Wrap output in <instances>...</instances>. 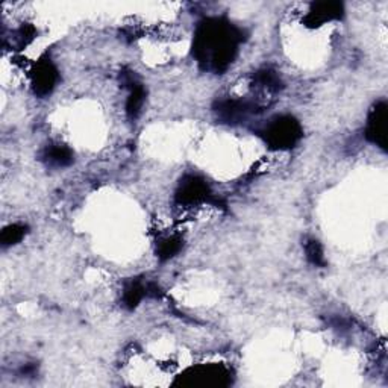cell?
<instances>
[{"label":"cell","mask_w":388,"mask_h":388,"mask_svg":"<svg viewBox=\"0 0 388 388\" xmlns=\"http://www.w3.org/2000/svg\"><path fill=\"white\" fill-rule=\"evenodd\" d=\"M243 30L226 18H205L193 40V55L203 70L222 73L228 69L244 40Z\"/></svg>","instance_id":"1"},{"label":"cell","mask_w":388,"mask_h":388,"mask_svg":"<svg viewBox=\"0 0 388 388\" xmlns=\"http://www.w3.org/2000/svg\"><path fill=\"white\" fill-rule=\"evenodd\" d=\"M302 135H304V131H302L300 123L291 115L276 117L263 131L264 142L273 150H288L295 147L300 142Z\"/></svg>","instance_id":"2"},{"label":"cell","mask_w":388,"mask_h":388,"mask_svg":"<svg viewBox=\"0 0 388 388\" xmlns=\"http://www.w3.org/2000/svg\"><path fill=\"white\" fill-rule=\"evenodd\" d=\"M387 131H388V105L381 101L376 103L367 118V127H365V138L370 143L387 150Z\"/></svg>","instance_id":"3"},{"label":"cell","mask_w":388,"mask_h":388,"mask_svg":"<svg viewBox=\"0 0 388 388\" xmlns=\"http://www.w3.org/2000/svg\"><path fill=\"white\" fill-rule=\"evenodd\" d=\"M30 78H32V89H34V93L38 97H46L53 91V89L57 87L59 74L55 64H53L49 58H42L35 64L34 69H32Z\"/></svg>","instance_id":"4"},{"label":"cell","mask_w":388,"mask_h":388,"mask_svg":"<svg viewBox=\"0 0 388 388\" xmlns=\"http://www.w3.org/2000/svg\"><path fill=\"white\" fill-rule=\"evenodd\" d=\"M212 193L210 186L199 176H187L181 181L176 191V202L179 205H196L210 202Z\"/></svg>","instance_id":"5"},{"label":"cell","mask_w":388,"mask_h":388,"mask_svg":"<svg viewBox=\"0 0 388 388\" xmlns=\"http://www.w3.org/2000/svg\"><path fill=\"white\" fill-rule=\"evenodd\" d=\"M255 105L247 101H239V99H224L217 102L214 111L217 113L219 118L226 123H239L244 118L255 113Z\"/></svg>","instance_id":"6"},{"label":"cell","mask_w":388,"mask_h":388,"mask_svg":"<svg viewBox=\"0 0 388 388\" xmlns=\"http://www.w3.org/2000/svg\"><path fill=\"white\" fill-rule=\"evenodd\" d=\"M344 16V6L340 2H319L312 4L308 16L305 17V25L314 28L320 26L326 21L340 20Z\"/></svg>","instance_id":"7"},{"label":"cell","mask_w":388,"mask_h":388,"mask_svg":"<svg viewBox=\"0 0 388 388\" xmlns=\"http://www.w3.org/2000/svg\"><path fill=\"white\" fill-rule=\"evenodd\" d=\"M125 82L129 85V90H131L126 101V114L131 120H135V118H138V115L143 111V105L146 101V90L143 87V84H139L132 76L126 78Z\"/></svg>","instance_id":"8"},{"label":"cell","mask_w":388,"mask_h":388,"mask_svg":"<svg viewBox=\"0 0 388 388\" xmlns=\"http://www.w3.org/2000/svg\"><path fill=\"white\" fill-rule=\"evenodd\" d=\"M42 161L50 167H67L73 163V152L64 144H50L42 152Z\"/></svg>","instance_id":"9"},{"label":"cell","mask_w":388,"mask_h":388,"mask_svg":"<svg viewBox=\"0 0 388 388\" xmlns=\"http://www.w3.org/2000/svg\"><path fill=\"white\" fill-rule=\"evenodd\" d=\"M146 285L139 279H131L125 284L123 288V305L127 309H135L139 302H142L147 293H146Z\"/></svg>","instance_id":"10"},{"label":"cell","mask_w":388,"mask_h":388,"mask_svg":"<svg viewBox=\"0 0 388 388\" xmlns=\"http://www.w3.org/2000/svg\"><path fill=\"white\" fill-rule=\"evenodd\" d=\"M182 246H184V240H182L181 236L178 235L166 236V239L161 240L156 246V256L161 261L171 260V258L176 256L181 252Z\"/></svg>","instance_id":"11"},{"label":"cell","mask_w":388,"mask_h":388,"mask_svg":"<svg viewBox=\"0 0 388 388\" xmlns=\"http://www.w3.org/2000/svg\"><path fill=\"white\" fill-rule=\"evenodd\" d=\"M253 79H255L256 87L264 89L267 91H278L283 87V82H281V78H279V74L270 69L256 72Z\"/></svg>","instance_id":"12"},{"label":"cell","mask_w":388,"mask_h":388,"mask_svg":"<svg viewBox=\"0 0 388 388\" xmlns=\"http://www.w3.org/2000/svg\"><path fill=\"white\" fill-rule=\"evenodd\" d=\"M26 232H28V228L25 224H20V223L9 224L2 231V234H0V243H2V246L5 247L14 246L25 239Z\"/></svg>","instance_id":"13"},{"label":"cell","mask_w":388,"mask_h":388,"mask_svg":"<svg viewBox=\"0 0 388 388\" xmlns=\"http://www.w3.org/2000/svg\"><path fill=\"white\" fill-rule=\"evenodd\" d=\"M305 253H307V260L317 267H325L326 266V258H325V252H323L321 244L311 239L305 243Z\"/></svg>","instance_id":"14"},{"label":"cell","mask_w":388,"mask_h":388,"mask_svg":"<svg viewBox=\"0 0 388 388\" xmlns=\"http://www.w3.org/2000/svg\"><path fill=\"white\" fill-rule=\"evenodd\" d=\"M35 34H37V32H35L34 28H32L30 25H25V26H21L17 30L16 40H17V42L20 46H26V45H29L32 40L35 38Z\"/></svg>","instance_id":"15"}]
</instances>
